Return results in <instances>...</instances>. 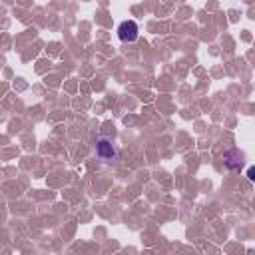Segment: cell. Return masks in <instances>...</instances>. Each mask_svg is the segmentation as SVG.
<instances>
[{
	"instance_id": "6da1fadb",
	"label": "cell",
	"mask_w": 255,
	"mask_h": 255,
	"mask_svg": "<svg viewBox=\"0 0 255 255\" xmlns=\"http://www.w3.org/2000/svg\"><path fill=\"white\" fill-rule=\"evenodd\" d=\"M96 153L100 159H106V161H112L118 157V147L112 139H106V137H98L96 139Z\"/></svg>"
},
{
	"instance_id": "7a4b0ae2",
	"label": "cell",
	"mask_w": 255,
	"mask_h": 255,
	"mask_svg": "<svg viewBox=\"0 0 255 255\" xmlns=\"http://www.w3.org/2000/svg\"><path fill=\"white\" fill-rule=\"evenodd\" d=\"M118 36H120V40H122L124 44H131V42L137 40L139 28H137V24H135L133 20H124V22L118 26Z\"/></svg>"
}]
</instances>
